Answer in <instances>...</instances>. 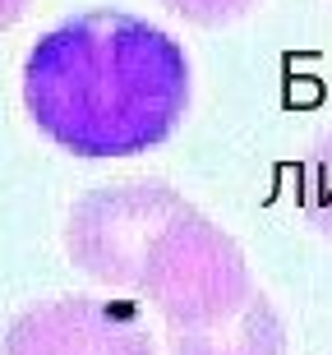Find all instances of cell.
<instances>
[{
	"instance_id": "6da1fadb",
	"label": "cell",
	"mask_w": 332,
	"mask_h": 355,
	"mask_svg": "<svg viewBox=\"0 0 332 355\" xmlns=\"http://www.w3.org/2000/svg\"><path fill=\"white\" fill-rule=\"evenodd\" d=\"M24 106L33 125L74 157L148 153L185 120V46L148 19L88 10L42 33L28 51Z\"/></svg>"
},
{
	"instance_id": "7a4b0ae2",
	"label": "cell",
	"mask_w": 332,
	"mask_h": 355,
	"mask_svg": "<svg viewBox=\"0 0 332 355\" xmlns=\"http://www.w3.org/2000/svg\"><path fill=\"white\" fill-rule=\"evenodd\" d=\"M161 309L166 328H208L217 318L254 295L250 263L222 226H213L203 212L185 208L180 217L161 226V236L148 250V263L139 286Z\"/></svg>"
},
{
	"instance_id": "3957f363",
	"label": "cell",
	"mask_w": 332,
	"mask_h": 355,
	"mask_svg": "<svg viewBox=\"0 0 332 355\" xmlns=\"http://www.w3.org/2000/svg\"><path fill=\"white\" fill-rule=\"evenodd\" d=\"M185 208L189 203L161 180L102 184V189H93L88 198L74 203L65 226V250L88 277L134 291L143 277L152 240Z\"/></svg>"
},
{
	"instance_id": "277c9868",
	"label": "cell",
	"mask_w": 332,
	"mask_h": 355,
	"mask_svg": "<svg viewBox=\"0 0 332 355\" xmlns=\"http://www.w3.org/2000/svg\"><path fill=\"white\" fill-rule=\"evenodd\" d=\"M0 355H152V342L130 304L65 295L14 318Z\"/></svg>"
},
{
	"instance_id": "5b68a950",
	"label": "cell",
	"mask_w": 332,
	"mask_h": 355,
	"mask_svg": "<svg viewBox=\"0 0 332 355\" xmlns=\"http://www.w3.org/2000/svg\"><path fill=\"white\" fill-rule=\"evenodd\" d=\"M281 351H286V328H281L277 309L268 304V295H259V291L208 328L171 332V355H281Z\"/></svg>"
},
{
	"instance_id": "8992f818",
	"label": "cell",
	"mask_w": 332,
	"mask_h": 355,
	"mask_svg": "<svg viewBox=\"0 0 332 355\" xmlns=\"http://www.w3.org/2000/svg\"><path fill=\"white\" fill-rule=\"evenodd\" d=\"M300 212L323 236H332V134H323L300 162Z\"/></svg>"
},
{
	"instance_id": "52a82bcc",
	"label": "cell",
	"mask_w": 332,
	"mask_h": 355,
	"mask_svg": "<svg viewBox=\"0 0 332 355\" xmlns=\"http://www.w3.org/2000/svg\"><path fill=\"white\" fill-rule=\"evenodd\" d=\"M171 14H180L185 24H199V28H217V24H231L240 14L250 10L254 0H161Z\"/></svg>"
},
{
	"instance_id": "ba28073f",
	"label": "cell",
	"mask_w": 332,
	"mask_h": 355,
	"mask_svg": "<svg viewBox=\"0 0 332 355\" xmlns=\"http://www.w3.org/2000/svg\"><path fill=\"white\" fill-rule=\"evenodd\" d=\"M28 0H0V28H14L19 19H24Z\"/></svg>"
}]
</instances>
